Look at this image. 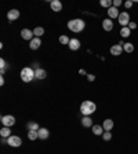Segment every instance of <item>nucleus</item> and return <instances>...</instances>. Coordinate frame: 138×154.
<instances>
[{
	"mask_svg": "<svg viewBox=\"0 0 138 154\" xmlns=\"http://www.w3.org/2000/svg\"><path fill=\"white\" fill-rule=\"evenodd\" d=\"M102 28H104V31H107V32H111L113 29V22H112V19H104L102 21Z\"/></svg>",
	"mask_w": 138,
	"mask_h": 154,
	"instance_id": "nucleus-12",
	"label": "nucleus"
},
{
	"mask_svg": "<svg viewBox=\"0 0 138 154\" xmlns=\"http://www.w3.org/2000/svg\"><path fill=\"white\" fill-rule=\"evenodd\" d=\"M82 125H83V127H86V128H88V127H93V120L90 118V116H84V117H83Z\"/></svg>",
	"mask_w": 138,
	"mask_h": 154,
	"instance_id": "nucleus-18",
	"label": "nucleus"
},
{
	"mask_svg": "<svg viewBox=\"0 0 138 154\" xmlns=\"http://www.w3.org/2000/svg\"><path fill=\"white\" fill-rule=\"evenodd\" d=\"M46 76H47V73H46V70L42 68H38L36 70H35V77L36 79H39V80H43V79H46Z\"/></svg>",
	"mask_w": 138,
	"mask_h": 154,
	"instance_id": "nucleus-14",
	"label": "nucleus"
},
{
	"mask_svg": "<svg viewBox=\"0 0 138 154\" xmlns=\"http://www.w3.org/2000/svg\"><path fill=\"white\" fill-rule=\"evenodd\" d=\"M6 70H7V63H6V61L1 58V59H0V72H1V74H3Z\"/></svg>",
	"mask_w": 138,
	"mask_h": 154,
	"instance_id": "nucleus-25",
	"label": "nucleus"
},
{
	"mask_svg": "<svg viewBox=\"0 0 138 154\" xmlns=\"http://www.w3.org/2000/svg\"><path fill=\"white\" fill-rule=\"evenodd\" d=\"M104 128H102V125H93V134L97 136H100V135H104Z\"/></svg>",
	"mask_w": 138,
	"mask_h": 154,
	"instance_id": "nucleus-17",
	"label": "nucleus"
},
{
	"mask_svg": "<svg viewBox=\"0 0 138 154\" xmlns=\"http://www.w3.org/2000/svg\"><path fill=\"white\" fill-rule=\"evenodd\" d=\"M21 36L24 40H33V31H29V29H22L21 31Z\"/></svg>",
	"mask_w": 138,
	"mask_h": 154,
	"instance_id": "nucleus-8",
	"label": "nucleus"
},
{
	"mask_svg": "<svg viewBox=\"0 0 138 154\" xmlns=\"http://www.w3.org/2000/svg\"><path fill=\"white\" fill-rule=\"evenodd\" d=\"M7 18H8V21H15V19L19 18V11L18 10H10V11L7 12Z\"/></svg>",
	"mask_w": 138,
	"mask_h": 154,
	"instance_id": "nucleus-11",
	"label": "nucleus"
},
{
	"mask_svg": "<svg viewBox=\"0 0 138 154\" xmlns=\"http://www.w3.org/2000/svg\"><path fill=\"white\" fill-rule=\"evenodd\" d=\"M102 138H104V140H111V139H112V134H111V132H107V131H105V132H104V135H102Z\"/></svg>",
	"mask_w": 138,
	"mask_h": 154,
	"instance_id": "nucleus-29",
	"label": "nucleus"
},
{
	"mask_svg": "<svg viewBox=\"0 0 138 154\" xmlns=\"http://www.w3.org/2000/svg\"><path fill=\"white\" fill-rule=\"evenodd\" d=\"M87 80L88 81H94L95 80V76H94V74H87Z\"/></svg>",
	"mask_w": 138,
	"mask_h": 154,
	"instance_id": "nucleus-33",
	"label": "nucleus"
},
{
	"mask_svg": "<svg viewBox=\"0 0 138 154\" xmlns=\"http://www.w3.org/2000/svg\"><path fill=\"white\" fill-rule=\"evenodd\" d=\"M28 130L29 131H39L40 128H39V124L38 123H35V121H31V123H28Z\"/></svg>",
	"mask_w": 138,
	"mask_h": 154,
	"instance_id": "nucleus-23",
	"label": "nucleus"
},
{
	"mask_svg": "<svg viewBox=\"0 0 138 154\" xmlns=\"http://www.w3.org/2000/svg\"><path fill=\"white\" fill-rule=\"evenodd\" d=\"M40 44H42V41H40V37H33V40H31L29 47H31V50H38L39 47H40Z\"/></svg>",
	"mask_w": 138,
	"mask_h": 154,
	"instance_id": "nucleus-16",
	"label": "nucleus"
},
{
	"mask_svg": "<svg viewBox=\"0 0 138 154\" xmlns=\"http://www.w3.org/2000/svg\"><path fill=\"white\" fill-rule=\"evenodd\" d=\"M100 4L102 7H108V8H111V7H112V4H113V1H111V0H101Z\"/></svg>",
	"mask_w": 138,
	"mask_h": 154,
	"instance_id": "nucleus-26",
	"label": "nucleus"
},
{
	"mask_svg": "<svg viewBox=\"0 0 138 154\" xmlns=\"http://www.w3.org/2000/svg\"><path fill=\"white\" fill-rule=\"evenodd\" d=\"M124 7H126V8H131V7H133V1H131V0H127V1L124 3Z\"/></svg>",
	"mask_w": 138,
	"mask_h": 154,
	"instance_id": "nucleus-31",
	"label": "nucleus"
},
{
	"mask_svg": "<svg viewBox=\"0 0 138 154\" xmlns=\"http://www.w3.org/2000/svg\"><path fill=\"white\" fill-rule=\"evenodd\" d=\"M108 15H109V19H113V18H119L120 12L119 10L116 8V7H111V8H108Z\"/></svg>",
	"mask_w": 138,
	"mask_h": 154,
	"instance_id": "nucleus-9",
	"label": "nucleus"
},
{
	"mask_svg": "<svg viewBox=\"0 0 138 154\" xmlns=\"http://www.w3.org/2000/svg\"><path fill=\"white\" fill-rule=\"evenodd\" d=\"M128 28H130L131 31H134V29H137V24H135V22H130V24H128Z\"/></svg>",
	"mask_w": 138,
	"mask_h": 154,
	"instance_id": "nucleus-32",
	"label": "nucleus"
},
{
	"mask_svg": "<svg viewBox=\"0 0 138 154\" xmlns=\"http://www.w3.org/2000/svg\"><path fill=\"white\" fill-rule=\"evenodd\" d=\"M68 28L69 31L75 32V33H77V32H82L84 28H86V22L83 21V19H70L68 22Z\"/></svg>",
	"mask_w": 138,
	"mask_h": 154,
	"instance_id": "nucleus-1",
	"label": "nucleus"
},
{
	"mask_svg": "<svg viewBox=\"0 0 138 154\" xmlns=\"http://www.w3.org/2000/svg\"><path fill=\"white\" fill-rule=\"evenodd\" d=\"M7 143H8V146H11V147H19V146L22 145V140H21L19 136L11 135L8 139H7Z\"/></svg>",
	"mask_w": 138,
	"mask_h": 154,
	"instance_id": "nucleus-4",
	"label": "nucleus"
},
{
	"mask_svg": "<svg viewBox=\"0 0 138 154\" xmlns=\"http://www.w3.org/2000/svg\"><path fill=\"white\" fill-rule=\"evenodd\" d=\"M38 132H39V139H47V138H49V135H50L47 128H40Z\"/></svg>",
	"mask_w": 138,
	"mask_h": 154,
	"instance_id": "nucleus-20",
	"label": "nucleus"
},
{
	"mask_svg": "<svg viewBox=\"0 0 138 154\" xmlns=\"http://www.w3.org/2000/svg\"><path fill=\"white\" fill-rule=\"evenodd\" d=\"M0 135H1V138H10L11 136V131H10V128L8 127H3L1 130H0Z\"/></svg>",
	"mask_w": 138,
	"mask_h": 154,
	"instance_id": "nucleus-19",
	"label": "nucleus"
},
{
	"mask_svg": "<svg viewBox=\"0 0 138 154\" xmlns=\"http://www.w3.org/2000/svg\"><path fill=\"white\" fill-rule=\"evenodd\" d=\"M122 52H123V47H122V45H119V44H115V45H112V47H111V54H112L113 56L122 55Z\"/></svg>",
	"mask_w": 138,
	"mask_h": 154,
	"instance_id": "nucleus-7",
	"label": "nucleus"
},
{
	"mask_svg": "<svg viewBox=\"0 0 138 154\" xmlns=\"http://www.w3.org/2000/svg\"><path fill=\"white\" fill-rule=\"evenodd\" d=\"M69 48L72 50V51H76V50L80 48V41L77 40V39H70V41H69Z\"/></svg>",
	"mask_w": 138,
	"mask_h": 154,
	"instance_id": "nucleus-13",
	"label": "nucleus"
},
{
	"mask_svg": "<svg viewBox=\"0 0 138 154\" xmlns=\"http://www.w3.org/2000/svg\"><path fill=\"white\" fill-rule=\"evenodd\" d=\"M3 84H4V79L1 77V79H0V85H3Z\"/></svg>",
	"mask_w": 138,
	"mask_h": 154,
	"instance_id": "nucleus-34",
	"label": "nucleus"
},
{
	"mask_svg": "<svg viewBox=\"0 0 138 154\" xmlns=\"http://www.w3.org/2000/svg\"><path fill=\"white\" fill-rule=\"evenodd\" d=\"M69 41H70V39L68 36H65V35L59 37V43L61 44H69Z\"/></svg>",
	"mask_w": 138,
	"mask_h": 154,
	"instance_id": "nucleus-28",
	"label": "nucleus"
},
{
	"mask_svg": "<svg viewBox=\"0 0 138 154\" xmlns=\"http://www.w3.org/2000/svg\"><path fill=\"white\" fill-rule=\"evenodd\" d=\"M123 51L128 52V54H131L133 51H134V45H133L131 43H124V45H123Z\"/></svg>",
	"mask_w": 138,
	"mask_h": 154,
	"instance_id": "nucleus-24",
	"label": "nucleus"
},
{
	"mask_svg": "<svg viewBox=\"0 0 138 154\" xmlns=\"http://www.w3.org/2000/svg\"><path fill=\"white\" fill-rule=\"evenodd\" d=\"M95 110H97V106H95V103L91 102V100H84L82 105H80V111H82L83 116H90V114H93Z\"/></svg>",
	"mask_w": 138,
	"mask_h": 154,
	"instance_id": "nucleus-2",
	"label": "nucleus"
},
{
	"mask_svg": "<svg viewBox=\"0 0 138 154\" xmlns=\"http://www.w3.org/2000/svg\"><path fill=\"white\" fill-rule=\"evenodd\" d=\"M122 4H123V1H122V0H113V7H116V8H118V7H120Z\"/></svg>",
	"mask_w": 138,
	"mask_h": 154,
	"instance_id": "nucleus-30",
	"label": "nucleus"
},
{
	"mask_svg": "<svg viewBox=\"0 0 138 154\" xmlns=\"http://www.w3.org/2000/svg\"><path fill=\"white\" fill-rule=\"evenodd\" d=\"M119 24L122 25V28L128 26V24H130V15H128V12H127V11L120 12V15H119Z\"/></svg>",
	"mask_w": 138,
	"mask_h": 154,
	"instance_id": "nucleus-5",
	"label": "nucleus"
},
{
	"mask_svg": "<svg viewBox=\"0 0 138 154\" xmlns=\"http://www.w3.org/2000/svg\"><path fill=\"white\" fill-rule=\"evenodd\" d=\"M21 79L24 83H29L35 79V70L32 68H24L21 70Z\"/></svg>",
	"mask_w": 138,
	"mask_h": 154,
	"instance_id": "nucleus-3",
	"label": "nucleus"
},
{
	"mask_svg": "<svg viewBox=\"0 0 138 154\" xmlns=\"http://www.w3.org/2000/svg\"><path fill=\"white\" fill-rule=\"evenodd\" d=\"M38 138H39L38 131H29V132H28V139H29V140H36Z\"/></svg>",
	"mask_w": 138,
	"mask_h": 154,
	"instance_id": "nucleus-22",
	"label": "nucleus"
},
{
	"mask_svg": "<svg viewBox=\"0 0 138 154\" xmlns=\"http://www.w3.org/2000/svg\"><path fill=\"white\" fill-rule=\"evenodd\" d=\"M102 128H104V131H107V132H111V130L113 128V121L111 118H107V120L104 121V124H102Z\"/></svg>",
	"mask_w": 138,
	"mask_h": 154,
	"instance_id": "nucleus-15",
	"label": "nucleus"
},
{
	"mask_svg": "<svg viewBox=\"0 0 138 154\" xmlns=\"http://www.w3.org/2000/svg\"><path fill=\"white\" fill-rule=\"evenodd\" d=\"M120 35H122V37H128L131 35V29L128 26H124V28L120 29Z\"/></svg>",
	"mask_w": 138,
	"mask_h": 154,
	"instance_id": "nucleus-21",
	"label": "nucleus"
},
{
	"mask_svg": "<svg viewBox=\"0 0 138 154\" xmlns=\"http://www.w3.org/2000/svg\"><path fill=\"white\" fill-rule=\"evenodd\" d=\"M50 6H51V10L55 11V12H59L61 10H62V3H61L59 0H53Z\"/></svg>",
	"mask_w": 138,
	"mask_h": 154,
	"instance_id": "nucleus-10",
	"label": "nucleus"
},
{
	"mask_svg": "<svg viewBox=\"0 0 138 154\" xmlns=\"http://www.w3.org/2000/svg\"><path fill=\"white\" fill-rule=\"evenodd\" d=\"M1 124L4 125V127H13L14 124H15V117L14 116H3L1 117Z\"/></svg>",
	"mask_w": 138,
	"mask_h": 154,
	"instance_id": "nucleus-6",
	"label": "nucleus"
},
{
	"mask_svg": "<svg viewBox=\"0 0 138 154\" xmlns=\"http://www.w3.org/2000/svg\"><path fill=\"white\" fill-rule=\"evenodd\" d=\"M33 35H35L36 37L43 36V35H44V29H43V28H36V29L33 31Z\"/></svg>",
	"mask_w": 138,
	"mask_h": 154,
	"instance_id": "nucleus-27",
	"label": "nucleus"
}]
</instances>
